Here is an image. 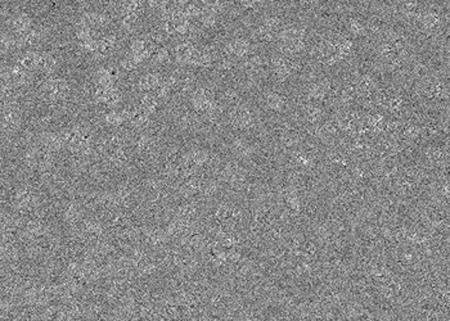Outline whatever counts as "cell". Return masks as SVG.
Masks as SVG:
<instances>
[{"label": "cell", "mask_w": 450, "mask_h": 321, "mask_svg": "<svg viewBox=\"0 0 450 321\" xmlns=\"http://www.w3.org/2000/svg\"><path fill=\"white\" fill-rule=\"evenodd\" d=\"M193 110L202 113H215L217 110V102L215 100V95L210 89L198 88L193 91L190 98Z\"/></svg>", "instance_id": "1"}, {"label": "cell", "mask_w": 450, "mask_h": 321, "mask_svg": "<svg viewBox=\"0 0 450 321\" xmlns=\"http://www.w3.org/2000/svg\"><path fill=\"white\" fill-rule=\"evenodd\" d=\"M43 91L44 95L48 98V100H51V102H59V100H63L68 95V93H70V85L63 78L53 77L45 81V84L43 86Z\"/></svg>", "instance_id": "2"}, {"label": "cell", "mask_w": 450, "mask_h": 321, "mask_svg": "<svg viewBox=\"0 0 450 321\" xmlns=\"http://www.w3.org/2000/svg\"><path fill=\"white\" fill-rule=\"evenodd\" d=\"M229 121L237 128H249L254 126L255 117L247 105H236L229 113Z\"/></svg>", "instance_id": "3"}, {"label": "cell", "mask_w": 450, "mask_h": 321, "mask_svg": "<svg viewBox=\"0 0 450 321\" xmlns=\"http://www.w3.org/2000/svg\"><path fill=\"white\" fill-rule=\"evenodd\" d=\"M271 67L279 80H286L297 68V64L292 58L286 56H276L271 58Z\"/></svg>", "instance_id": "4"}, {"label": "cell", "mask_w": 450, "mask_h": 321, "mask_svg": "<svg viewBox=\"0 0 450 321\" xmlns=\"http://www.w3.org/2000/svg\"><path fill=\"white\" fill-rule=\"evenodd\" d=\"M251 43L246 39H233L224 46V53L232 58H247L251 53Z\"/></svg>", "instance_id": "5"}, {"label": "cell", "mask_w": 450, "mask_h": 321, "mask_svg": "<svg viewBox=\"0 0 450 321\" xmlns=\"http://www.w3.org/2000/svg\"><path fill=\"white\" fill-rule=\"evenodd\" d=\"M110 19L106 16L105 13H101V12H86L83 16L80 17L78 23L84 24V26L89 27V29L98 30L105 27L106 24H108Z\"/></svg>", "instance_id": "6"}, {"label": "cell", "mask_w": 450, "mask_h": 321, "mask_svg": "<svg viewBox=\"0 0 450 321\" xmlns=\"http://www.w3.org/2000/svg\"><path fill=\"white\" fill-rule=\"evenodd\" d=\"M116 77H117V71L115 68L101 67L95 73L96 86H103V88H110L115 85Z\"/></svg>", "instance_id": "7"}, {"label": "cell", "mask_w": 450, "mask_h": 321, "mask_svg": "<svg viewBox=\"0 0 450 321\" xmlns=\"http://www.w3.org/2000/svg\"><path fill=\"white\" fill-rule=\"evenodd\" d=\"M21 122V115H19L18 110L14 107L9 105L8 108H4L3 112V128L4 130H8L12 131L14 128H17Z\"/></svg>", "instance_id": "8"}, {"label": "cell", "mask_w": 450, "mask_h": 321, "mask_svg": "<svg viewBox=\"0 0 450 321\" xmlns=\"http://www.w3.org/2000/svg\"><path fill=\"white\" fill-rule=\"evenodd\" d=\"M11 27L14 34H22V32H26L32 27H35V24L32 22L31 17L24 13H19L11 19Z\"/></svg>", "instance_id": "9"}, {"label": "cell", "mask_w": 450, "mask_h": 321, "mask_svg": "<svg viewBox=\"0 0 450 321\" xmlns=\"http://www.w3.org/2000/svg\"><path fill=\"white\" fill-rule=\"evenodd\" d=\"M162 83V78L157 73H147V75L142 76L139 78V83H138V88L143 93H151V91H155L158 86Z\"/></svg>", "instance_id": "10"}, {"label": "cell", "mask_w": 450, "mask_h": 321, "mask_svg": "<svg viewBox=\"0 0 450 321\" xmlns=\"http://www.w3.org/2000/svg\"><path fill=\"white\" fill-rule=\"evenodd\" d=\"M328 91H330V85H327L326 81H319L309 88L308 95L314 102H321L323 99H326Z\"/></svg>", "instance_id": "11"}, {"label": "cell", "mask_w": 450, "mask_h": 321, "mask_svg": "<svg viewBox=\"0 0 450 321\" xmlns=\"http://www.w3.org/2000/svg\"><path fill=\"white\" fill-rule=\"evenodd\" d=\"M265 102L266 105H268L271 111H276V112H282L287 104L286 96L277 93V91H270V93L266 94Z\"/></svg>", "instance_id": "12"}, {"label": "cell", "mask_w": 450, "mask_h": 321, "mask_svg": "<svg viewBox=\"0 0 450 321\" xmlns=\"http://www.w3.org/2000/svg\"><path fill=\"white\" fill-rule=\"evenodd\" d=\"M57 66V59L54 58L53 54L45 53V51H39L38 58V70L43 72H52Z\"/></svg>", "instance_id": "13"}, {"label": "cell", "mask_w": 450, "mask_h": 321, "mask_svg": "<svg viewBox=\"0 0 450 321\" xmlns=\"http://www.w3.org/2000/svg\"><path fill=\"white\" fill-rule=\"evenodd\" d=\"M157 105H158V98L155 93H145L144 96L140 100V108L144 111L145 113L151 115V113L155 112L157 110Z\"/></svg>", "instance_id": "14"}, {"label": "cell", "mask_w": 450, "mask_h": 321, "mask_svg": "<svg viewBox=\"0 0 450 321\" xmlns=\"http://www.w3.org/2000/svg\"><path fill=\"white\" fill-rule=\"evenodd\" d=\"M232 149H233V152L236 153L237 155H239V157H247V155H249L252 153L251 145L243 139L234 140L233 145H232Z\"/></svg>", "instance_id": "15"}, {"label": "cell", "mask_w": 450, "mask_h": 321, "mask_svg": "<svg viewBox=\"0 0 450 321\" xmlns=\"http://www.w3.org/2000/svg\"><path fill=\"white\" fill-rule=\"evenodd\" d=\"M140 9H142V3L139 0H125L121 6V16L122 14H139Z\"/></svg>", "instance_id": "16"}, {"label": "cell", "mask_w": 450, "mask_h": 321, "mask_svg": "<svg viewBox=\"0 0 450 321\" xmlns=\"http://www.w3.org/2000/svg\"><path fill=\"white\" fill-rule=\"evenodd\" d=\"M286 204L292 212H298L301 202L300 198H298V194L295 190H289V192L286 193Z\"/></svg>", "instance_id": "17"}, {"label": "cell", "mask_w": 450, "mask_h": 321, "mask_svg": "<svg viewBox=\"0 0 450 321\" xmlns=\"http://www.w3.org/2000/svg\"><path fill=\"white\" fill-rule=\"evenodd\" d=\"M347 30L355 36H362L367 32V29L363 24V22H360V19L357 18H350L347 21Z\"/></svg>", "instance_id": "18"}, {"label": "cell", "mask_w": 450, "mask_h": 321, "mask_svg": "<svg viewBox=\"0 0 450 321\" xmlns=\"http://www.w3.org/2000/svg\"><path fill=\"white\" fill-rule=\"evenodd\" d=\"M105 121L111 126H120L121 123L125 122V116L123 112H116V111H111L106 115Z\"/></svg>", "instance_id": "19"}, {"label": "cell", "mask_w": 450, "mask_h": 321, "mask_svg": "<svg viewBox=\"0 0 450 321\" xmlns=\"http://www.w3.org/2000/svg\"><path fill=\"white\" fill-rule=\"evenodd\" d=\"M321 115H323V111L320 110V107L315 104H311L306 108V118H308L309 122L316 123L320 120Z\"/></svg>", "instance_id": "20"}, {"label": "cell", "mask_w": 450, "mask_h": 321, "mask_svg": "<svg viewBox=\"0 0 450 321\" xmlns=\"http://www.w3.org/2000/svg\"><path fill=\"white\" fill-rule=\"evenodd\" d=\"M152 58L155 59V61L157 62V63H162V64H164V63H167V61H169V59H170V54H169V51H167L165 48H158V49H156V50H155V53H153Z\"/></svg>", "instance_id": "21"}, {"label": "cell", "mask_w": 450, "mask_h": 321, "mask_svg": "<svg viewBox=\"0 0 450 321\" xmlns=\"http://www.w3.org/2000/svg\"><path fill=\"white\" fill-rule=\"evenodd\" d=\"M138 64H139V62H138L137 59L132 56V54H129V56L126 57L122 62H121V66H122L126 71L135 70V68L138 67Z\"/></svg>", "instance_id": "22"}, {"label": "cell", "mask_w": 450, "mask_h": 321, "mask_svg": "<svg viewBox=\"0 0 450 321\" xmlns=\"http://www.w3.org/2000/svg\"><path fill=\"white\" fill-rule=\"evenodd\" d=\"M85 230L88 231L89 234H91V235H98V234H101V231H102V226H101V224H98V222L95 221H89L85 224Z\"/></svg>", "instance_id": "23"}, {"label": "cell", "mask_w": 450, "mask_h": 321, "mask_svg": "<svg viewBox=\"0 0 450 321\" xmlns=\"http://www.w3.org/2000/svg\"><path fill=\"white\" fill-rule=\"evenodd\" d=\"M64 216H66V220H67L68 222H73V221H76V220L79 219V211H78V208H76L75 206L68 207L67 211H66V213H64Z\"/></svg>", "instance_id": "24"}, {"label": "cell", "mask_w": 450, "mask_h": 321, "mask_svg": "<svg viewBox=\"0 0 450 321\" xmlns=\"http://www.w3.org/2000/svg\"><path fill=\"white\" fill-rule=\"evenodd\" d=\"M151 147V140L148 137H140L137 142V148L139 152H145Z\"/></svg>", "instance_id": "25"}]
</instances>
